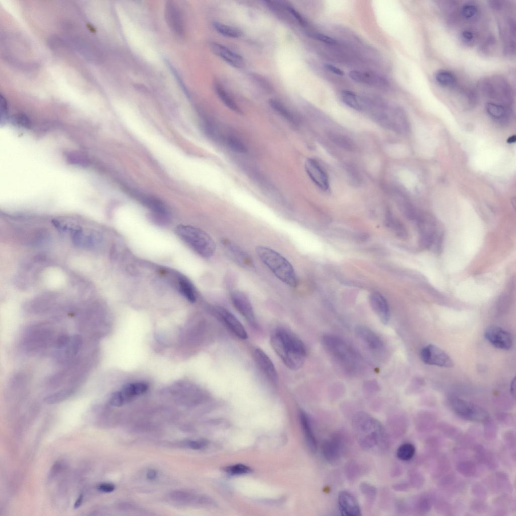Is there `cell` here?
Wrapping results in <instances>:
<instances>
[{
	"instance_id": "obj_54",
	"label": "cell",
	"mask_w": 516,
	"mask_h": 516,
	"mask_svg": "<svg viewBox=\"0 0 516 516\" xmlns=\"http://www.w3.org/2000/svg\"><path fill=\"white\" fill-rule=\"evenodd\" d=\"M83 499H84V495H83V494L82 493L80 494L79 495V496H78V498L77 499V500H76L75 503H74V509H77L79 507L81 506V505L82 504V503L83 502Z\"/></svg>"
},
{
	"instance_id": "obj_48",
	"label": "cell",
	"mask_w": 516,
	"mask_h": 516,
	"mask_svg": "<svg viewBox=\"0 0 516 516\" xmlns=\"http://www.w3.org/2000/svg\"><path fill=\"white\" fill-rule=\"evenodd\" d=\"M8 107L7 101L4 97L1 95V123L5 122L7 117Z\"/></svg>"
},
{
	"instance_id": "obj_50",
	"label": "cell",
	"mask_w": 516,
	"mask_h": 516,
	"mask_svg": "<svg viewBox=\"0 0 516 516\" xmlns=\"http://www.w3.org/2000/svg\"><path fill=\"white\" fill-rule=\"evenodd\" d=\"M81 155L78 154L77 153L76 154L72 153L71 154H68V159L72 163L80 164H85V159L84 158L83 156H82Z\"/></svg>"
},
{
	"instance_id": "obj_45",
	"label": "cell",
	"mask_w": 516,
	"mask_h": 516,
	"mask_svg": "<svg viewBox=\"0 0 516 516\" xmlns=\"http://www.w3.org/2000/svg\"><path fill=\"white\" fill-rule=\"evenodd\" d=\"M362 493L369 499L372 500L376 495V489L373 486L367 483H363L360 485Z\"/></svg>"
},
{
	"instance_id": "obj_1",
	"label": "cell",
	"mask_w": 516,
	"mask_h": 516,
	"mask_svg": "<svg viewBox=\"0 0 516 516\" xmlns=\"http://www.w3.org/2000/svg\"><path fill=\"white\" fill-rule=\"evenodd\" d=\"M352 426L360 446L364 450L380 454L389 448L386 431L376 419L363 412L356 413L352 419Z\"/></svg>"
},
{
	"instance_id": "obj_12",
	"label": "cell",
	"mask_w": 516,
	"mask_h": 516,
	"mask_svg": "<svg viewBox=\"0 0 516 516\" xmlns=\"http://www.w3.org/2000/svg\"><path fill=\"white\" fill-rule=\"evenodd\" d=\"M230 298L233 305L238 312L249 325L256 327V320L254 310L246 295L241 291L236 290L231 292Z\"/></svg>"
},
{
	"instance_id": "obj_29",
	"label": "cell",
	"mask_w": 516,
	"mask_h": 516,
	"mask_svg": "<svg viewBox=\"0 0 516 516\" xmlns=\"http://www.w3.org/2000/svg\"><path fill=\"white\" fill-rule=\"evenodd\" d=\"M269 103L276 112L287 121L294 124L298 123L299 120L296 115L281 101L272 98L269 100Z\"/></svg>"
},
{
	"instance_id": "obj_42",
	"label": "cell",
	"mask_w": 516,
	"mask_h": 516,
	"mask_svg": "<svg viewBox=\"0 0 516 516\" xmlns=\"http://www.w3.org/2000/svg\"><path fill=\"white\" fill-rule=\"evenodd\" d=\"M460 38L463 44L468 46H471L475 43L476 40V35L473 31L466 29L461 32Z\"/></svg>"
},
{
	"instance_id": "obj_16",
	"label": "cell",
	"mask_w": 516,
	"mask_h": 516,
	"mask_svg": "<svg viewBox=\"0 0 516 516\" xmlns=\"http://www.w3.org/2000/svg\"><path fill=\"white\" fill-rule=\"evenodd\" d=\"M305 169L310 178L318 188L324 191L328 189L329 181L328 175L317 160L312 158L307 159Z\"/></svg>"
},
{
	"instance_id": "obj_53",
	"label": "cell",
	"mask_w": 516,
	"mask_h": 516,
	"mask_svg": "<svg viewBox=\"0 0 516 516\" xmlns=\"http://www.w3.org/2000/svg\"><path fill=\"white\" fill-rule=\"evenodd\" d=\"M324 67L326 70L335 74L339 76H343L344 75V73L342 70L332 64H325Z\"/></svg>"
},
{
	"instance_id": "obj_55",
	"label": "cell",
	"mask_w": 516,
	"mask_h": 516,
	"mask_svg": "<svg viewBox=\"0 0 516 516\" xmlns=\"http://www.w3.org/2000/svg\"><path fill=\"white\" fill-rule=\"evenodd\" d=\"M510 393L512 396L514 398L515 395V378L514 377L511 380L510 386Z\"/></svg>"
},
{
	"instance_id": "obj_3",
	"label": "cell",
	"mask_w": 516,
	"mask_h": 516,
	"mask_svg": "<svg viewBox=\"0 0 516 516\" xmlns=\"http://www.w3.org/2000/svg\"><path fill=\"white\" fill-rule=\"evenodd\" d=\"M321 343L326 350L346 371L355 373L363 365L359 354L345 340L332 334L324 335Z\"/></svg>"
},
{
	"instance_id": "obj_2",
	"label": "cell",
	"mask_w": 516,
	"mask_h": 516,
	"mask_svg": "<svg viewBox=\"0 0 516 516\" xmlns=\"http://www.w3.org/2000/svg\"><path fill=\"white\" fill-rule=\"evenodd\" d=\"M271 345L285 365L293 370L299 369L303 365L306 357V349L301 340L290 331L278 328L271 334Z\"/></svg>"
},
{
	"instance_id": "obj_49",
	"label": "cell",
	"mask_w": 516,
	"mask_h": 516,
	"mask_svg": "<svg viewBox=\"0 0 516 516\" xmlns=\"http://www.w3.org/2000/svg\"><path fill=\"white\" fill-rule=\"evenodd\" d=\"M99 491L104 493H110L115 489V486L111 483L104 482L99 484L97 486Z\"/></svg>"
},
{
	"instance_id": "obj_17",
	"label": "cell",
	"mask_w": 516,
	"mask_h": 516,
	"mask_svg": "<svg viewBox=\"0 0 516 516\" xmlns=\"http://www.w3.org/2000/svg\"><path fill=\"white\" fill-rule=\"evenodd\" d=\"M253 357L258 367L273 384L278 382V375L276 368L269 356L260 348H256L253 352Z\"/></svg>"
},
{
	"instance_id": "obj_15",
	"label": "cell",
	"mask_w": 516,
	"mask_h": 516,
	"mask_svg": "<svg viewBox=\"0 0 516 516\" xmlns=\"http://www.w3.org/2000/svg\"><path fill=\"white\" fill-rule=\"evenodd\" d=\"M169 277L177 290L187 300L194 302L197 299V290L190 280L184 275L174 271H167Z\"/></svg>"
},
{
	"instance_id": "obj_32",
	"label": "cell",
	"mask_w": 516,
	"mask_h": 516,
	"mask_svg": "<svg viewBox=\"0 0 516 516\" xmlns=\"http://www.w3.org/2000/svg\"><path fill=\"white\" fill-rule=\"evenodd\" d=\"M215 90L216 94L223 103L232 110L238 113H240L241 110L236 102L233 100L230 95L225 90L222 86L218 83L214 84Z\"/></svg>"
},
{
	"instance_id": "obj_5",
	"label": "cell",
	"mask_w": 516,
	"mask_h": 516,
	"mask_svg": "<svg viewBox=\"0 0 516 516\" xmlns=\"http://www.w3.org/2000/svg\"><path fill=\"white\" fill-rule=\"evenodd\" d=\"M255 250L261 261L278 279L289 286H296L297 280L295 271L287 259L266 246H257Z\"/></svg>"
},
{
	"instance_id": "obj_34",
	"label": "cell",
	"mask_w": 516,
	"mask_h": 516,
	"mask_svg": "<svg viewBox=\"0 0 516 516\" xmlns=\"http://www.w3.org/2000/svg\"><path fill=\"white\" fill-rule=\"evenodd\" d=\"M214 29L221 35L230 38H238L241 36V31L235 27L219 22L213 23Z\"/></svg>"
},
{
	"instance_id": "obj_41",
	"label": "cell",
	"mask_w": 516,
	"mask_h": 516,
	"mask_svg": "<svg viewBox=\"0 0 516 516\" xmlns=\"http://www.w3.org/2000/svg\"><path fill=\"white\" fill-rule=\"evenodd\" d=\"M225 471L231 475H241L250 473L251 469L243 464H236L225 467Z\"/></svg>"
},
{
	"instance_id": "obj_33",
	"label": "cell",
	"mask_w": 516,
	"mask_h": 516,
	"mask_svg": "<svg viewBox=\"0 0 516 516\" xmlns=\"http://www.w3.org/2000/svg\"><path fill=\"white\" fill-rule=\"evenodd\" d=\"M76 390L73 388H64L52 394L44 399V401L48 404H54L62 402L71 396Z\"/></svg>"
},
{
	"instance_id": "obj_51",
	"label": "cell",
	"mask_w": 516,
	"mask_h": 516,
	"mask_svg": "<svg viewBox=\"0 0 516 516\" xmlns=\"http://www.w3.org/2000/svg\"><path fill=\"white\" fill-rule=\"evenodd\" d=\"M488 2L490 7L496 11L503 10L506 5L505 2L502 1H490Z\"/></svg>"
},
{
	"instance_id": "obj_6",
	"label": "cell",
	"mask_w": 516,
	"mask_h": 516,
	"mask_svg": "<svg viewBox=\"0 0 516 516\" xmlns=\"http://www.w3.org/2000/svg\"><path fill=\"white\" fill-rule=\"evenodd\" d=\"M55 340L53 330L50 326L43 324H34L25 329L20 345L26 353L36 354L46 349Z\"/></svg>"
},
{
	"instance_id": "obj_8",
	"label": "cell",
	"mask_w": 516,
	"mask_h": 516,
	"mask_svg": "<svg viewBox=\"0 0 516 516\" xmlns=\"http://www.w3.org/2000/svg\"><path fill=\"white\" fill-rule=\"evenodd\" d=\"M453 410L459 416L474 421L488 419V413L482 408L464 400L454 398L450 401Z\"/></svg>"
},
{
	"instance_id": "obj_13",
	"label": "cell",
	"mask_w": 516,
	"mask_h": 516,
	"mask_svg": "<svg viewBox=\"0 0 516 516\" xmlns=\"http://www.w3.org/2000/svg\"><path fill=\"white\" fill-rule=\"evenodd\" d=\"M484 337L492 346L500 349L508 350L513 344L511 334L497 326L488 327L485 331Z\"/></svg>"
},
{
	"instance_id": "obj_26",
	"label": "cell",
	"mask_w": 516,
	"mask_h": 516,
	"mask_svg": "<svg viewBox=\"0 0 516 516\" xmlns=\"http://www.w3.org/2000/svg\"><path fill=\"white\" fill-rule=\"evenodd\" d=\"M178 7L172 2H168L165 7V17L170 28L178 35L183 32V24Z\"/></svg>"
},
{
	"instance_id": "obj_31",
	"label": "cell",
	"mask_w": 516,
	"mask_h": 516,
	"mask_svg": "<svg viewBox=\"0 0 516 516\" xmlns=\"http://www.w3.org/2000/svg\"><path fill=\"white\" fill-rule=\"evenodd\" d=\"M330 140L335 145L347 151H353L355 145L348 137L338 133L331 132L328 134Z\"/></svg>"
},
{
	"instance_id": "obj_38",
	"label": "cell",
	"mask_w": 516,
	"mask_h": 516,
	"mask_svg": "<svg viewBox=\"0 0 516 516\" xmlns=\"http://www.w3.org/2000/svg\"><path fill=\"white\" fill-rule=\"evenodd\" d=\"M349 77L353 80L360 83L372 85L373 83V74L353 70L349 73Z\"/></svg>"
},
{
	"instance_id": "obj_52",
	"label": "cell",
	"mask_w": 516,
	"mask_h": 516,
	"mask_svg": "<svg viewBox=\"0 0 516 516\" xmlns=\"http://www.w3.org/2000/svg\"><path fill=\"white\" fill-rule=\"evenodd\" d=\"M187 445L194 449H201L206 445V442L204 440H190L187 442Z\"/></svg>"
},
{
	"instance_id": "obj_43",
	"label": "cell",
	"mask_w": 516,
	"mask_h": 516,
	"mask_svg": "<svg viewBox=\"0 0 516 516\" xmlns=\"http://www.w3.org/2000/svg\"><path fill=\"white\" fill-rule=\"evenodd\" d=\"M12 121L17 125L24 128H28L31 126V122L29 118L25 114L18 113L14 115Z\"/></svg>"
},
{
	"instance_id": "obj_27",
	"label": "cell",
	"mask_w": 516,
	"mask_h": 516,
	"mask_svg": "<svg viewBox=\"0 0 516 516\" xmlns=\"http://www.w3.org/2000/svg\"><path fill=\"white\" fill-rule=\"evenodd\" d=\"M299 417L307 446L309 450L314 453L317 449V442L310 424L309 418L303 411L300 412Z\"/></svg>"
},
{
	"instance_id": "obj_9",
	"label": "cell",
	"mask_w": 516,
	"mask_h": 516,
	"mask_svg": "<svg viewBox=\"0 0 516 516\" xmlns=\"http://www.w3.org/2000/svg\"><path fill=\"white\" fill-rule=\"evenodd\" d=\"M148 389V384L143 382L127 384L120 391L112 394L109 399V404L115 407L121 406L135 397L143 394Z\"/></svg>"
},
{
	"instance_id": "obj_4",
	"label": "cell",
	"mask_w": 516,
	"mask_h": 516,
	"mask_svg": "<svg viewBox=\"0 0 516 516\" xmlns=\"http://www.w3.org/2000/svg\"><path fill=\"white\" fill-rule=\"evenodd\" d=\"M174 231L181 240L201 256L209 258L214 254L216 250L215 241L203 230L189 225L179 224Z\"/></svg>"
},
{
	"instance_id": "obj_21",
	"label": "cell",
	"mask_w": 516,
	"mask_h": 516,
	"mask_svg": "<svg viewBox=\"0 0 516 516\" xmlns=\"http://www.w3.org/2000/svg\"><path fill=\"white\" fill-rule=\"evenodd\" d=\"M211 48L217 56L231 66L240 68L244 65L243 57L226 46L218 43L212 42Z\"/></svg>"
},
{
	"instance_id": "obj_47",
	"label": "cell",
	"mask_w": 516,
	"mask_h": 516,
	"mask_svg": "<svg viewBox=\"0 0 516 516\" xmlns=\"http://www.w3.org/2000/svg\"><path fill=\"white\" fill-rule=\"evenodd\" d=\"M312 36L315 39L327 44H335L337 43L335 39L321 33H314L312 35Z\"/></svg>"
},
{
	"instance_id": "obj_36",
	"label": "cell",
	"mask_w": 516,
	"mask_h": 516,
	"mask_svg": "<svg viewBox=\"0 0 516 516\" xmlns=\"http://www.w3.org/2000/svg\"><path fill=\"white\" fill-rule=\"evenodd\" d=\"M415 451V447L413 444L405 443L401 444L397 449V456L402 461H407L414 457Z\"/></svg>"
},
{
	"instance_id": "obj_56",
	"label": "cell",
	"mask_w": 516,
	"mask_h": 516,
	"mask_svg": "<svg viewBox=\"0 0 516 516\" xmlns=\"http://www.w3.org/2000/svg\"><path fill=\"white\" fill-rule=\"evenodd\" d=\"M157 476V472L154 470H150L147 473V477L150 480L154 479Z\"/></svg>"
},
{
	"instance_id": "obj_19",
	"label": "cell",
	"mask_w": 516,
	"mask_h": 516,
	"mask_svg": "<svg viewBox=\"0 0 516 516\" xmlns=\"http://www.w3.org/2000/svg\"><path fill=\"white\" fill-rule=\"evenodd\" d=\"M356 336L373 352H380L384 348L382 340L368 327L357 326L355 328Z\"/></svg>"
},
{
	"instance_id": "obj_37",
	"label": "cell",
	"mask_w": 516,
	"mask_h": 516,
	"mask_svg": "<svg viewBox=\"0 0 516 516\" xmlns=\"http://www.w3.org/2000/svg\"><path fill=\"white\" fill-rule=\"evenodd\" d=\"M461 13L464 19L472 20L475 19L478 16L479 8L474 3L467 2L462 6Z\"/></svg>"
},
{
	"instance_id": "obj_14",
	"label": "cell",
	"mask_w": 516,
	"mask_h": 516,
	"mask_svg": "<svg viewBox=\"0 0 516 516\" xmlns=\"http://www.w3.org/2000/svg\"><path fill=\"white\" fill-rule=\"evenodd\" d=\"M83 345L82 337L79 335L70 337L68 343L62 347L55 349L54 357L58 363H68L79 353Z\"/></svg>"
},
{
	"instance_id": "obj_46",
	"label": "cell",
	"mask_w": 516,
	"mask_h": 516,
	"mask_svg": "<svg viewBox=\"0 0 516 516\" xmlns=\"http://www.w3.org/2000/svg\"><path fill=\"white\" fill-rule=\"evenodd\" d=\"M284 8L286 9L299 22V23L305 26L307 25V22L302 15L293 7L290 5L284 4Z\"/></svg>"
},
{
	"instance_id": "obj_25",
	"label": "cell",
	"mask_w": 516,
	"mask_h": 516,
	"mask_svg": "<svg viewBox=\"0 0 516 516\" xmlns=\"http://www.w3.org/2000/svg\"><path fill=\"white\" fill-rule=\"evenodd\" d=\"M369 301L379 320L383 324L386 325L390 317V308L386 300L380 293L375 292L370 295Z\"/></svg>"
},
{
	"instance_id": "obj_30",
	"label": "cell",
	"mask_w": 516,
	"mask_h": 516,
	"mask_svg": "<svg viewBox=\"0 0 516 516\" xmlns=\"http://www.w3.org/2000/svg\"><path fill=\"white\" fill-rule=\"evenodd\" d=\"M485 108L488 114L494 119L504 120L508 117V110L503 104L489 102L486 103Z\"/></svg>"
},
{
	"instance_id": "obj_11",
	"label": "cell",
	"mask_w": 516,
	"mask_h": 516,
	"mask_svg": "<svg viewBox=\"0 0 516 516\" xmlns=\"http://www.w3.org/2000/svg\"><path fill=\"white\" fill-rule=\"evenodd\" d=\"M500 34L503 42L505 55L511 56L515 53V25L512 18H505L499 24Z\"/></svg>"
},
{
	"instance_id": "obj_22",
	"label": "cell",
	"mask_w": 516,
	"mask_h": 516,
	"mask_svg": "<svg viewBox=\"0 0 516 516\" xmlns=\"http://www.w3.org/2000/svg\"><path fill=\"white\" fill-rule=\"evenodd\" d=\"M343 452V441L338 436L326 440L322 445L324 458L330 463H335L341 457Z\"/></svg>"
},
{
	"instance_id": "obj_35",
	"label": "cell",
	"mask_w": 516,
	"mask_h": 516,
	"mask_svg": "<svg viewBox=\"0 0 516 516\" xmlns=\"http://www.w3.org/2000/svg\"><path fill=\"white\" fill-rule=\"evenodd\" d=\"M435 79L438 84L444 87H452L456 82L455 75L449 71L441 70L437 71Z\"/></svg>"
},
{
	"instance_id": "obj_28",
	"label": "cell",
	"mask_w": 516,
	"mask_h": 516,
	"mask_svg": "<svg viewBox=\"0 0 516 516\" xmlns=\"http://www.w3.org/2000/svg\"><path fill=\"white\" fill-rule=\"evenodd\" d=\"M341 99L346 105L356 110L362 111L367 108L366 101L350 91L343 90Z\"/></svg>"
},
{
	"instance_id": "obj_18",
	"label": "cell",
	"mask_w": 516,
	"mask_h": 516,
	"mask_svg": "<svg viewBox=\"0 0 516 516\" xmlns=\"http://www.w3.org/2000/svg\"><path fill=\"white\" fill-rule=\"evenodd\" d=\"M339 509L344 516H360L361 511L355 496L346 490L341 491L338 496Z\"/></svg>"
},
{
	"instance_id": "obj_44",
	"label": "cell",
	"mask_w": 516,
	"mask_h": 516,
	"mask_svg": "<svg viewBox=\"0 0 516 516\" xmlns=\"http://www.w3.org/2000/svg\"><path fill=\"white\" fill-rule=\"evenodd\" d=\"M170 497L173 500L184 502L191 500L192 495L189 492L186 491L177 490L171 492L170 494Z\"/></svg>"
},
{
	"instance_id": "obj_57",
	"label": "cell",
	"mask_w": 516,
	"mask_h": 516,
	"mask_svg": "<svg viewBox=\"0 0 516 516\" xmlns=\"http://www.w3.org/2000/svg\"><path fill=\"white\" fill-rule=\"evenodd\" d=\"M515 140H516L515 136V135H513V136H511L509 137L507 139V142L508 143H509V144L513 143L515 142Z\"/></svg>"
},
{
	"instance_id": "obj_20",
	"label": "cell",
	"mask_w": 516,
	"mask_h": 516,
	"mask_svg": "<svg viewBox=\"0 0 516 516\" xmlns=\"http://www.w3.org/2000/svg\"><path fill=\"white\" fill-rule=\"evenodd\" d=\"M221 243L227 254L235 263L247 269L253 267L251 257L240 247L227 239H223Z\"/></svg>"
},
{
	"instance_id": "obj_10",
	"label": "cell",
	"mask_w": 516,
	"mask_h": 516,
	"mask_svg": "<svg viewBox=\"0 0 516 516\" xmlns=\"http://www.w3.org/2000/svg\"><path fill=\"white\" fill-rule=\"evenodd\" d=\"M421 358L426 364L439 367L451 368L454 363L450 357L442 350L434 345H428L421 352Z\"/></svg>"
},
{
	"instance_id": "obj_7",
	"label": "cell",
	"mask_w": 516,
	"mask_h": 516,
	"mask_svg": "<svg viewBox=\"0 0 516 516\" xmlns=\"http://www.w3.org/2000/svg\"><path fill=\"white\" fill-rule=\"evenodd\" d=\"M478 88L488 98L497 100L505 105L511 104L513 93L510 85L502 77L494 76L481 81Z\"/></svg>"
},
{
	"instance_id": "obj_40",
	"label": "cell",
	"mask_w": 516,
	"mask_h": 516,
	"mask_svg": "<svg viewBox=\"0 0 516 516\" xmlns=\"http://www.w3.org/2000/svg\"><path fill=\"white\" fill-rule=\"evenodd\" d=\"M388 222L399 237L401 238L406 237L407 232L406 229L400 221L389 216Z\"/></svg>"
},
{
	"instance_id": "obj_23",
	"label": "cell",
	"mask_w": 516,
	"mask_h": 516,
	"mask_svg": "<svg viewBox=\"0 0 516 516\" xmlns=\"http://www.w3.org/2000/svg\"><path fill=\"white\" fill-rule=\"evenodd\" d=\"M216 311L229 329L237 337L245 340L248 337L244 328L238 319L230 311L223 307H217Z\"/></svg>"
},
{
	"instance_id": "obj_39",
	"label": "cell",
	"mask_w": 516,
	"mask_h": 516,
	"mask_svg": "<svg viewBox=\"0 0 516 516\" xmlns=\"http://www.w3.org/2000/svg\"><path fill=\"white\" fill-rule=\"evenodd\" d=\"M225 140L228 147L234 152L243 153L247 151L244 143L236 137L229 135L225 138Z\"/></svg>"
},
{
	"instance_id": "obj_24",
	"label": "cell",
	"mask_w": 516,
	"mask_h": 516,
	"mask_svg": "<svg viewBox=\"0 0 516 516\" xmlns=\"http://www.w3.org/2000/svg\"><path fill=\"white\" fill-rule=\"evenodd\" d=\"M417 218L421 244L425 247H430L435 241V224L428 218L423 217Z\"/></svg>"
}]
</instances>
